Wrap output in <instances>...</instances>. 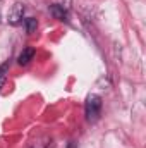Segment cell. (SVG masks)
Returning <instances> with one entry per match:
<instances>
[{"label": "cell", "mask_w": 146, "mask_h": 148, "mask_svg": "<svg viewBox=\"0 0 146 148\" xmlns=\"http://www.w3.org/2000/svg\"><path fill=\"white\" fill-rule=\"evenodd\" d=\"M3 83H5V77H0V90H2V86H3Z\"/></svg>", "instance_id": "8992f818"}, {"label": "cell", "mask_w": 146, "mask_h": 148, "mask_svg": "<svg viewBox=\"0 0 146 148\" xmlns=\"http://www.w3.org/2000/svg\"><path fill=\"white\" fill-rule=\"evenodd\" d=\"M84 109H86V119L88 121H96L100 117V112H102V97L100 95H88L86 97V103H84Z\"/></svg>", "instance_id": "6da1fadb"}, {"label": "cell", "mask_w": 146, "mask_h": 148, "mask_svg": "<svg viewBox=\"0 0 146 148\" xmlns=\"http://www.w3.org/2000/svg\"><path fill=\"white\" fill-rule=\"evenodd\" d=\"M50 12H52V16H53L55 19H59V21H65V19H67V9H65L64 5L53 3V5H50Z\"/></svg>", "instance_id": "3957f363"}, {"label": "cell", "mask_w": 146, "mask_h": 148, "mask_svg": "<svg viewBox=\"0 0 146 148\" xmlns=\"http://www.w3.org/2000/svg\"><path fill=\"white\" fill-rule=\"evenodd\" d=\"M23 16H24V5L17 2V3H14V5L10 7V10H9V14H7V21H9V24L17 26V24L23 21Z\"/></svg>", "instance_id": "7a4b0ae2"}, {"label": "cell", "mask_w": 146, "mask_h": 148, "mask_svg": "<svg viewBox=\"0 0 146 148\" xmlns=\"http://www.w3.org/2000/svg\"><path fill=\"white\" fill-rule=\"evenodd\" d=\"M33 57H35V48H33V47H28V48H24V50L19 53L17 62H19L21 66H26V64H29V62L33 60Z\"/></svg>", "instance_id": "277c9868"}, {"label": "cell", "mask_w": 146, "mask_h": 148, "mask_svg": "<svg viewBox=\"0 0 146 148\" xmlns=\"http://www.w3.org/2000/svg\"><path fill=\"white\" fill-rule=\"evenodd\" d=\"M24 26H26V33H28V35H33L38 28V21L35 17H28V19L24 21Z\"/></svg>", "instance_id": "5b68a950"}]
</instances>
